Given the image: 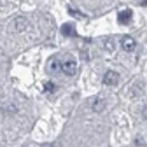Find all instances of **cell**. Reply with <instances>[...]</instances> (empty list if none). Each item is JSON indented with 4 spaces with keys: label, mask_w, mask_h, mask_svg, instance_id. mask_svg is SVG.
<instances>
[{
    "label": "cell",
    "mask_w": 147,
    "mask_h": 147,
    "mask_svg": "<svg viewBox=\"0 0 147 147\" xmlns=\"http://www.w3.org/2000/svg\"><path fill=\"white\" fill-rule=\"evenodd\" d=\"M131 18H133V12H131L130 9H124V11H121V12L117 14V21H119L121 25H130V23H131Z\"/></svg>",
    "instance_id": "4"
},
{
    "label": "cell",
    "mask_w": 147,
    "mask_h": 147,
    "mask_svg": "<svg viewBox=\"0 0 147 147\" xmlns=\"http://www.w3.org/2000/svg\"><path fill=\"white\" fill-rule=\"evenodd\" d=\"M121 46H123V49H124V51L131 53V51H135V47H137V42H135V39H133V37H130V35H124L123 39H121Z\"/></svg>",
    "instance_id": "2"
},
{
    "label": "cell",
    "mask_w": 147,
    "mask_h": 147,
    "mask_svg": "<svg viewBox=\"0 0 147 147\" xmlns=\"http://www.w3.org/2000/svg\"><path fill=\"white\" fill-rule=\"evenodd\" d=\"M142 116H144V119L147 121V105H145V107L142 109Z\"/></svg>",
    "instance_id": "11"
},
{
    "label": "cell",
    "mask_w": 147,
    "mask_h": 147,
    "mask_svg": "<svg viewBox=\"0 0 147 147\" xmlns=\"http://www.w3.org/2000/svg\"><path fill=\"white\" fill-rule=\"evenodd\" d=\"M114 46H116V44H114L112 39H107V40H105V49H107V51H114Z\"/></svg>",
    "instance_id": "9"
},
{
    "label": "cell",
    "mask_w": 147,
    "mask_h": 147,
    "mask_svg": "<svg viewBox=\"0 0 147 147\" xmlns=\"http://www.w3.org/2000/svg\"><path fill=\"white\" fill-rule=\"evenodd\" d=\"M61 33L63 35H76V30H74V26L70 23H67V25L61 26Z\"/></svg>",
    "instance_id": "6"
},
{
    "label": "cell",
    "mask_w": 147,
    "mask_h": 147,
    "mask_svg": "<svg viewBox=\"0 0 147 147\" xmlns=\"http://www.w3.org/2000/svg\"><path fill=\"white\" fill-rule=\"evenodd\" d=\"M61 70H63V74H67V76H76L77 74V63L74 60H68V61L61 63Z\"/></svg>",
    "instance_id": "3"
},
{
    "label": "cell",
    "mask_w": 147,
    "mask_h": 147,
    "mask_svg": "<svg viewBox=\"0 0 147 147\" xmlns=\"http://www.w3.org/2000/svg\"><path fill=\"white\" fill-rule=\"evenodd\" d=\"M60 68H61V65H60V61H58V60L51 61V67H49V70H51V72H58Z\"/></svg>",
    "instance_id": "8"
},
{
    "label": "cell",
    "mask_w": 147,
    "mask_h": 147,
    "mask_svg": "<svg viewBox=\"0 0 147 147\" xmlns=\"http://www.w3.org/2000/svg\"><path fill=\"white\" fill-rule=\"evenodd\" d=\"M14 28L18 32H25L28 28V21L25 20V18H16V20H14Z\"/></svg>",
    "instance_id": "5"
},
{
    "label": "cell",
    "mask_w": 147,
    "mask_h": 147,
    "mask_svg": "<svg viewBox=\"0 0 147 147\" xmlns=\"http://www.w3.org/2000/svg\"><path fill=\"white\" fill-rule=\"evenodd\" d=\"M44 91H46V93L54 91V84H53V82H46V84H44Z\"/></svg>",
    "instance_id": "10"
},
{
    "label": "cell",
    "mask_w": 147,
    "mask_h": 147,
    "mask_svg": "<svg viewBox=\"0 0 147 147\" xmlns=\"http://www.w3.org/2000/svg\"><path fill=\"white\" fill-rule=\"evenodd\" d=\"M103 107H105V102L102 100V98H95L93 100V110H103Z\"/></svg>",
    "instance_id": "7"
},
{
    "label": "cell",
    "mask_w": 147,
    "mask_h": 147,
    "mask_svg": "<svg viewBox=\"0 0 147 147\" xmlns=\"http://www.w3.org/2000/svg\"><path fill=\"white\" fill-rule=\"evenodd\" d=\"M140 4L142 5H147V0H140Z\"/></svg>",
    "instance_id": "12"
},
{
    "label": "cell",
    "mask_w": 147,
    "mask_h": 147,
    "mask_svg": "<svg viewBox=\"0 0 147 147\" xmlns=\"http://www.w3.org/2000/svg\"><path fill=\"white\" fill-rule=\"evenodd\" d=\"M117 82H119V74L114 72V70L107 72L105 76H103V84H105V86H116Z\"/></svg>",
    "instance_id": "1"
}]
</instances>
